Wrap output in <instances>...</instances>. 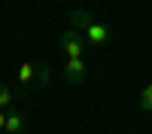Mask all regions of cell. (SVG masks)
Masks as SVG:
<instances>
[{"mask_svg": "<svg viewBox=\"0 0 152 134\" xmlns=\"http://www.w3.org/2000/svg\"><path fill=\"white\" fill-rule=\"evenodd\" d=\"M91 24H94V15H91L88 9H73V12H70V28H73V31L85 34Z\"/></svg>", "mask_w": 152, "mask_h": 134, "instance_id": "5", "label": "cell"}, {"mask_svg": "<svg viewBox=\"0 0 152 134\" xmlns=\"http://www.w3.org/2000/svg\"><path fill=\"white\" fill-rule=\"evenodd\" d=\"M58 46H61V52H64L67 58H82V52H85V37L79 34V31H64L61 34V40H58Z\"/></svg>", "mask_w": 152, "mask_h": 134, "instance_id": "2", "label": "cell"}, {"mask_svg": "<svg viewBox=\"0 0 152 134\" xmlns=\"http://www.w3.org/2000/svg\"><path fill=\"white\" fill-rule=\"evenodd\" d=\"M12 101H18V97H15V89H9L6 82H0V110L9 107Z\"/></svg>", "mask_w": 152, "mask_h": 134, "instance_id": "7", "label": "cell"}, {"mask_svg": "<svg viewBox=\"0 0 152 134\" xmlns=\"http://www.w3.org/2000/svg\"><path fill=\"white\" fill-rule=\"evenodd\" d=\"M24 125H28V122H24V116L18 110H6V128H3L6 134H21Z\"/></svg>", "mask_w": 152, "mask_h": 134, "instance_id": "6", "label": "cell"}, {"mask_svg": "<svg viewBox=\"0 0 152 134\" xmlns=\"http://www.w3.org/2000/svg\"><path fill=\"white\" fill-rule=\"evenodd\" d=\"M49 85V67L40 61V73H37V89H46Z\"/></svg>", "mask_w": 152, "mask_h": 134, "instance_id": "9", "label": "cell"}, {"mask_svg": "<svg viewBox=\"0 0 152 134\" xmlns=\"http://www.w3.org/2000/svg\"><path fill=\"white\" fill-rule=\"evenodd\" d=\"M82 37H85L88 46H107V43L113 40V28H110V24H104V21H94Z\"/></svg>", "mask_w": 152, "mask_h": 134, "instance_id": "3", "label": "cell"}, {"mask_svg": "<svg viewBox=\"0 0 152 134\" xmlns=\"http://www.w3.org/2000/svg\"><path fill=\"white\" fill-rule=\"evenodd\" d=\"M6 128V110H0V131Z\"/></svg>", "mask_w": 152, "mask_h": 134, "instance_id": "10", "label": "cell"}, {"mask_svg": "<svg viewBox=\"0 0 152 134\" xmlns=\"http://www.w3.org/2000/svg\"><path fill=\"white\" fill-rule=\"evenodd\" d=\"M37 73H40V61H24V64H18V89H15V97L21 101V97H28L31 89H37Z\"/></svg>", "mask_w": 152, "mask_h": 134, "instance_id": "1", "label": "cell"}, {"mask_svg": "<svg viewBox=\"0 0 152 134\" xmlns=\"http://www.w3.org/2000/svg\"><path fill=\"white\" fill-rule=\"evenodd\" d=\"M88 76V70H85V61L82 58H67V64H64V79L70 85H82Z\"/></svg>", "mask_w": 152, "mask_h": 134, "instance_id": "4", "label": "cell"}, {"mask_svg": "<svg viewBox=\"0 0 152 134\" xmlns=\"http://www.w3.org/2000/svg\"><path fill=\"white\" fill-rule=\"evenodd\" d=\"M140 110H146V113H152V82H149L146 89L140 92Z\"/></svg>", "mask_w": 152, "mask_h": 134, "instance_id": "8", "label": "cell"}]
</instances>
